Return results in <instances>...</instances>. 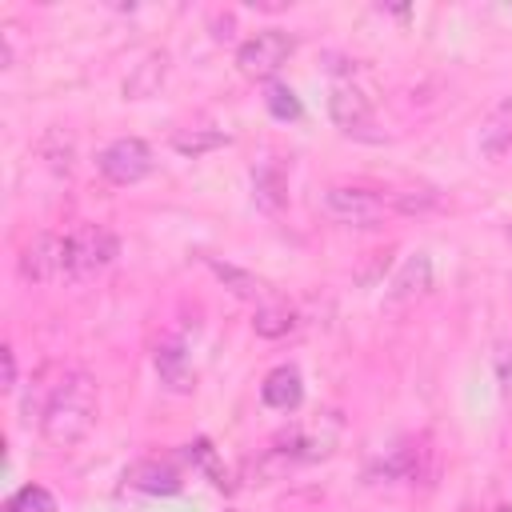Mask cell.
<instances>
[{
	"label": "cell",
	"instance_id": "cell-1",
	"mask_svg": "<svg viewBox=\"0 0 512 512\" xmlns=\"http://www.w3.org/2000/svg\"><path fill=\"white\" fill-rule=\"evenodd\" d=\"M96 412H100L96 380L88 372H64L52 384V392H48V400L40 408V432H44L48 444L72 448L92 432Z\"/></svg>",
	"mask_w": 512,
	"mask_h": 512
},
{
	"label": "cell",
	"instance_id": "cell-2",
	"mask_svg": "<svg viewBox=\"0 0 512 512\" xmlns=\"http://www.w3.org/2000/svg\"><path fill=\"white\" fill-rule=\"evenodd\" d=\"M388 208H392V200L380 196L376 188H364V184H332V188H324V212L336 224L372 228Z\"/></svg>",
	"mask_w": 512,
	"mask_h": 512
},
{
	"label": "cell",
	"instance_id": "cell-3",
	"mask_svg": "<svg viewBox=\"0 0 512 512\" xmlns=\"http://www.w3.org/2000/svg\"><path fill=\"white\" fill-rule=\"evenodd\" d=\"M120 252V240L112 228L104 224H84L80 232L68 236V276L72 280H84V276H96L100 268H108Z\"/></svg>",
	"mask_w": 512,
	"mask_h": 512
},
{
	"label": "cell",
	"instance_id": "cell-4",
	"mask_svg": "<svg viewBox=\"0 0 512 512\" xmlns=\"http://www.w3.org/2000/svg\"><path fill=\"white\" fill-rule=\"evenodd\" d=\"M20 276L28 284H52V280L68 276V236L36 232L20 248Z\"/></svg>",
	"mask_w": 512,
	"mask_h": 512
},
{
	"label": "cell",
	"instance_id": "cell-5",
	"mask_svg": "<svg viewBox=\"0 0 512 512\" xmlns=\"http://www.w3.org/2000/svg\"><path fill=\"white\" fill-rule=\"evenodd\" d=\"M292 52H296V40H292L288 32L268 28V32H256L252 40H244V44H240L236 64H240V72H244V76L264 80V76L280 72V68L288 64V56H292Z\"/></svg>",
	"mask_w": 512,
	"mask_h": 512
},
{
	"label": "cell",
	"instance_id": "cell-6",
	"mask_svg": "<svg viewBox=\"0 0 512 512\" xmlns=\"http://www.w3.org/2000/svg\"><path fill=\"white\" fill-rule=\"evenodd\" d=\"M96 164H100V172H104L112 184H136V180H144V176L152 172V152H148L144 140L120 136V140H112V144L96 156Z\"/></svg>",
	"mask_w": 512,
	"mask_h": 512
},
{
	"label": "cell",
	"instance_id": "cell-7",
	"mask_svg": "<svg viewBox=\"0 0 512 512\" xmlns=\"http://www.w3.org/2000/svg\"><path fill=\"white\" fill-rule=\"evenodd\" d=\"M328 116H332L344 132H360V128H368V120H372V104H368V96H364L360 88L336 84L332 96H328Z\"/></svg>",
	"mask_w": 512,
	"mask_h": 512
},
{
	"label": "cell",
	"instance_id": "cell-8",
	"mask_svg": "<svg viewBox=\"0 0 512 512\" xmlns=\"http://www.w3.org/2000/svg\"><path fill=\"white\" fill-rule=\"evenodd\" d=\"M260 396H264L268 408H276V412H292V408L304 400V380H300V372H296L292 364H280V368H272V372L264 376Z\"/></svg>",
	"mask_w": 512,
	"mask_h": 512
},
{
	"label": "cell",
	"instance_id": "cell-9",
	"mask_svg": "<svg viewBox=\"0 0 512 512\" xmlns=\"http://www.w3.org/2000/svg\"><path fill=\"white\" fill-rule=\"evenodd\" d=\"M252 196H256V208L264 212H280L288 204V176L276 160H260L252 168Z\"/></svg>",
	"mask_w": 512,
	"mask_h": 512
},
{
	"label": "cell",
	"instance_id": "cell-10",
	"mask_svg": "<svg viewBox=\"0 0 512 512\" xmlns=\"http://www.w3.org/2000/svg\"><path fill=\"white\" fill-rule=\"evenodd\" d=\"M128 484L140 488V492H152V496H176L184 488L180 472L172 464H164V460H140V464H132L128 468Z\"/></svg>",
	"mask_w": 512,
	"mask_h": 512
},
{
	"label": "cell",
	"instance_id": "cell-11",
	"mask_svg": "<svg viewBox=\"0 0 512 512\" xmlns=\"http://www.w3.org/2000/svg\"><path fill=\"white\" fill-rule=\"evenodd\" d=\"M156 376L168 392H192V364L176 340H164L156 348Z\"/></svg>",
	"mask_w": 512,
	"mask_h": 512
},
{
	"label": "cell",
	"instance_id": "cell-12",
	"mask_svg": "<svg viewBox=\"0 0 512 512\" xmlns=\"http://www.w3.org/2000/svg\"><path fill=\"white\" fill-rule=\"evenodd\" d=\"M164 76H168V56H164V52H148V56L128 72V80H124V96H132V100L156 96L160 84H164Z\"/></svg>",
	"mask_w": 512,
	"mask_h": 512
},
{
	"label": "cell",
	"instance_id": "cell-13",
	"mask_svg": "<svg viewBox=\"0 0 512 512\" xmlns=\"http://www.w3.org/2000/svg\"><path fill=\"white\" fill-rule=\"evenodd\" d=\"M476 148H480V156H488V160H500V156L512 148V100H504V104L484 120Z\"/></svg>",
	"mask_w": 512,
	"mask_h": 512
},
{
	"label": "cell",
	"instance_id": "cell-14",
	"mask_svg": "<svg viewBox=\"0 0 512 512\" xmlns=\"http://www.w3.org/2000/svg\"><path fill=\"white\" fill-rule=\"evenodd\" d=\"M428 284H432V260H428L424 252H416V256H408V264L396 272L388 296H392V300H412V296L428 292Z\"/></svg>",
	"mask_w": 512,
	"mask_h": 512
},
{
	"label": "cell",
	"instance_id": "cell-15",
	"mask_svg": "<svg viewBox=\"0 0 512 512\" xmlns=\"http://www.w3.org/2000/svg\"><path fill=\"white\" fill-rule=\"evenodd\" d=\"M252 328H256V336H264V340L288 336V332L296 328V312H292L288 304H260V308L252 312Z\"/></svg>",
	"mask_w": 512,
	"mask_h": 512
},
{
	"label": "cell",
	"instance_id": "cell-16",
	"mask_svg": "<svg viewBox=\"0 0 512 512\" xmlns=\"http://www.w3.org/2000/svg\"><path fill=\"white\" fill-rule=\"evenodd\" d=\"M228 144V136L220 132V128H180L176 136H172V148L180 152V156H204V152H216V148H224Z\"/></svg>",
	"mask_w": 512,
	"mask_h": 512
},
{
	"label": "cell",
	"instance_id": "cell-17",
	"mask_svg": "<svg viewBox=\"0 0 512 512\" xmlns=\"http://www.w3.org/2000/svg\"><path fill=\"white\" fill-rule=\"evenodd\" d=\"M208 268L216 272V280L232 292V296H240V300H256L260 292H264V284L252 276V272H244V268H236V264H224V260H208Z\"/></svg>",
	"mask_w": 512,
	"mask_h": 512
},
{
	"label": "cell",
	"instance_id": "cell-18",
	"mask_svg": "<svg viewBox=\"0 0 512 512\" xmlns=\"http://www.w3.org/2000/svg\"><path fill=\"white\" fill-rule=\"evenodd\" d=\"M4 512H56V500H52L48 488H40V484H24L20 492L8 496Z\"/></svg>",
	"mask_w": 512,
	"mask_h": 512
},
{
	"label": "cell",
	"instance_id": "cell-19",
	"mask_svg": "<svg viewBox=\"0 0 512 512\" xmlns=\"http://www.w3.org/2000/svg\"><path fill=\"white\" fill-rule=\"evenodd\" d=\"M388 200H392V208H396V212H404V216H416V212H432V208H440V192H432V188H404V192H392Z\"/></svg>",
	"mask_w": 512,
	"mask_h": 512
},
{
	"label": "cell",
	"instance_id": "cell-20",
	"mask_svg": "<svg viewBox=\"0 0 512 512\" xmlns=\"http://www.w3.org/2000/svg\"><path fill=\"white\" fill-rule=\"evenodd\" d=\"M188 460L200 468V472H208L212 476V484H224V464H220V456H216V448H212V440H192L188 444Z\"/></svg>",
	"mask_w": 512,
	"mask_h": 512
},
{
	"label": "cell",
	"instance_id": "cell-21",
	"mask_svg": "<svg viewBox=\"0 0 512 512\" xmlns=\"http://www.w3.org/2000/svg\"><path fill=\"white\" fill-rule=\"evenodd\" d=\"M40 152H44V160H48L56 172H68V168H72V140H68L60 128H52V132L44 136Z\"/></svg>",
	"mask_w": 512,
	"mask_h": 512
},
{
	"label": "cell",
	"instance_id": "cell-22",
	"mask_svg": "<svg viewBox=\"0 0 512 512\" xmlns=\"http://www.w3.org/2000/svg\"><path fill=\"white\" fill-rule=\"evenodd\" d=\"M264 104H268V112H272L276 120H296V116H300V100H296V92H292L288 84H268Z\"/></svg>",
	"mask_w": 512,
	"mask_h": 512
},
{
	"label": "cell",
	"instance_id": "cell-23",
	"mask_svg": "<svg viewBox=\"0 0 512 512\" xmlns=\"http://www.w3.org/2000/svg\"><path fill=\"white\" fill-rule=\"evenodd\" d=\"M0 360H4V388H16V352L8 344L0 348Z\"/></svg>",
	"mask_w": 512,
	"mask_h": 512
},
{
	"label": "cell",
	"instance_id": "cell-24",
	"mask_svg": "<svg viewBox=\"0 0 512 512\" xmlns=\"http://www.w3.org/2000/svg\"><path fill=\"white\" fill-rule=\"evenodd\" d=\"M504 236H508V244H512V224H508V232H504Z\"/></svg>",
	"mask_w": 512,
	"mask_h": 512
},
{
	"label": "cell",
	"instance_id": "cell-25",
	"mask_svg": "<svg viewBox=\"0 0 512 512\" xmlns=\"http://www.w3.org/2000/svg\"><path fill=\"white\" fill-rule=\"evenodd\" d=\"M500 512H512V508H500Z\"/></svg>",
	"mask_w": 512,
	"mask_h": 512
},
{
	"label": "cell",
	"instance_id": "cell-26",
	"mask_svg": "<svg viewBox=\"0 0 512 512\" xmlns=\"http://www.w3.org/2000/svg\"><path fill=\"white\" fill-rule=\"evenodd\" d=\"M464 512H476V508H464Z\"/></svg>",
	"mask_w": 512,
	"mask_h": 512
}]
</instances>
